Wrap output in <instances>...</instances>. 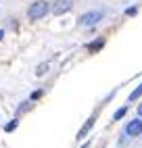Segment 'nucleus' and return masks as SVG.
Listing matches in <instances>:
<instances>
[{"label":"nucleus","instance_id":"f257e3e1","mask_svg":"<svg viewBox=\"0 0 142 148\" xmlns=\"http://www.w3.org/2000/svg\"><path fill=\"white\" fill-rule=\"evenodd\" d=\"M46 13H48V4L44 2V0H36V2H34L32 6H29V11H27V17L36 21V19H42Z\"/></svg>","mask_w":142,"mask_h":148},{"label":"nucleus","instance_id":"f03ea898","mask_svg":"<svg viewBox=\"0 0 142 148\" xmlns=\"http://www.w3.org/2000/svg\"><path fill=\"white\" fill-rule=\"evenodd\" d=\"M100 19H103V13L100 11H90V13H84L82 17H79V25L82 27H92L96 25Z\"/></svg>","mask_w":142,"mask_h":148},{"label":"nucleus","instance_id":"7ed1b4c3","mask_svg":"<svg viewBox=\"0 0 142 148\" xmlns=\"http://www.w3.org/2000/svg\"><path fill=\"white\" fill-rule=\"evenodd\" d=\"M71 6H73V2L71 0H57L54 2V6H52V15H63V13H67V11H71Z\"/></svg>","mask_w":142,"mask_h":148},{"label":"nucleus","instance_id":"20e7f679","mask_svg":"<svg viewBox=\"0 0 142 148\" xmlns=\"http://www.w3.org/2000/svg\"><path fill=\"white\" fill-rule=\"evenodd\" d=\"M125 134L128 136H140L142 134V119H134V121H130L128 125H125Z\"/></svg>","mask_w":142,"mask_h":148},{"label":"nucleus","instance_id":"39448f33","mask_svg":"<svg viewBox=\"0 0 142 148\" xmlns=\"http://www.w3.org/2000/svg\"><path fill=\"white\" fill-rule=\"evenodd\" d=\"M92 125H94V117H90V119L84 123V127H82V130H79V134H77V138H84L90 130H92Z\"/></svg>","mask_w":142,"mask_h":148},{"label":"nucleus","instance_id":"423d86ee","mask_svg":"<svg viewBox=\"0 0 142 148\" xmlns=\"http://www.w3.org/2000/svg\"><path fill=\"white\" fill-rule=\"evenodd\" d=\"M103 46H105V40H96V42H92V44H88V50L94 52V50H100Z\"/></svg>","mask_w":142,"mask_h":148},{"label":"nucleus","instance_id":"0eeeda50","mask_svg":"<svg viewBox=\"0 0 142 148\" xmlns=\"http://www.w3.org/2000/svg\"><path fill=\"white\" fill-rule=\"evenodd\" d=\"M140 96H142V84H140V86H138V88H136V90L132 92V94H130V102H134V100H138Z\"/></svg>","mask_w":142,"mask_h":148},{"label":"nucleus","instance_id":"6e6552de","mask_svg":"<svg viewBox=\"0 0 142 148\" xmlns=\"http://www.w3.org/2000/svg\"><path fill=\"white\" fill-rule=\"evenodd\" d=\"M125 113H128V106H121V108H119V111H117V113L113 115V119H115V121H117V119H121V117H123Z\"/></svg>","mask_w":142,"mask_h":148},{"label":"nucleus","instance_id":"1a4fd4ad","mask_svg":"<svg viewBox=\"0 0 142 148\" xmlns=\"http://www.w3.org/2000/svg\"><path fill=\"white\" fill-rule=\"evenodd\" d=\"M46 71H48V65H40V67H38V71H36V75H44Z\"/></svg>","mask_w":142,"mask_h":148},{"label":"nucleus","instance_id":"9d476101","mask_svg":"<svg viewBox=\"0 0 142 148\" xmlns=\"http://www.w3.org/2000/svg\"><path fill=\"white\" fill-rule=\"evenodd\" d=\"M15 127H17V121H11V123H8V125L4 127V130H6V132H13Z\"/></svg>","mask_w":142,"mask_h":148},{"label":"nucleus","instance_id":"9b49d317","mask_svg":"<svg viewBox=\"0 0 142 148\" xmlns=\"http://www.w3.org/2000/svg\"><path fill=\"white\" fill-rule=\"evenodd\" d=\"M40 96H42V92H40V90H36V92L32 94V98H29V100H38V98H40Z\"/></svg>","mask_w":142,"mask_h":148},{"label":"nucleus","instance_id":"f8f14e48","mask_svg":"<svg viewBox=\"0 0 142 148\" xmlns=\"http://www.w3.org/2000/svg\"><path fill=\"white\" fill-rule=\"evenodd\" d=\"M138 115H140V117H142V104H140V106H138Z\"/></svg>","mask_w":142,"mask_h":148},{"label":"nucleus","instance_id":"ddd939ff","mask_svg":"<svg viewBox=\"0 0 142 148\" xmlns=\"http://www.w3.org/2000/svg\"><path fill=\"white\" fill-rule=\"evenodd\" d=\"M2 36H4V32H2V29H0V40H2Z\"/></svg>","mask_w":142,"mask_h":148},{"label":"nucleus","instance_id":"4468645a","mask_svg":"<svg viewBox=\"0 0 142 148\" xmlns=\"http://www.w3.org/2000/svg\"><path fill=\"white\" fill-rule=\"evenodd\" d=\"M82 148H88V144H84V146H82Z\"/></svg>","mask_w":142,"mask_h":148}]
</instances>
